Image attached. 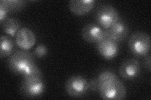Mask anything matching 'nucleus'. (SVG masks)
Here are the masks:
<instances>
[{
	"mask_svg": "<svg viewBox=\"0 0 151 100\" xmlns=\"http://www.w3.org/2000/svg\"><path fill=\"white\" fill-rule=\"evenodd\" d=\"M34 56V55L27 50L16 51L8 59L9 69L16 74L25 77L37 66Z\"/></svg>",
	"mask_w": 151,
	"mask_h": 100,
	"instance_id": "obj_1",
	"label": "nucleus"
},
{
	"mask_svg": "<svg viewBox=\"0 0 151 100\" xmlns=\"http://www.w3.org/2000/svg\"><path fill=\"white\" fill-rule=\"evenodd\" d=\"M45 88L42 76H28L23 77L20 91L25 97L36 98L44 93Z\"/></svg>",
	"mask_w": 151,
	"mask_h": 100,
	"instance_id": "obj_2",
	"label": "nucleus"
},
{
	"mask_svg": "<svg viewBox=\"0 0 151 100\" xmlns=\"http://www.w3.org/2000/svg\"><path fill=\"white\" fill-rule=\"evenodd\" d=\"M151 41L149 35L143 32H136L132 35L129 41V50L139 58L145 57L150 50Z\"/></svg>",
	"mask_w": 151,
	"mask_h": 100,
	"instance_id": "obj_3",
	"label": "nucleus"
},
{
	"mask_svg": "<svg viewBox=\"0 0 151 100\" xmlns=\"http://www.w3.org/2000/svg\"><path fill=\"white\" fill-rule=\"evenodd\" d=\"M101 98L106 100H120L126 96L127 90L124 84L116 78L99 88Z\"/></svg>",
	"mask_w": 151,
	"mask_h": 100,
	"instance_id": "obj_4",
	"label": "nucleus"
},
{
	"mask_svg": "<svg viewBox=\"0 0 151 100\" xmlns=\"http://www.w3.org/2000/svg\"><path fill=\"white\" fill-rule=\"evenodd\" d=\"M96 19L98 25L107 30L119 20V16L114 7L110 4L105 3L98 7Z\"/></svg>",
	"mask_w": 151,
	"mask_h": 100,
	"instance_id": "obj_5",
	"label": "nucleus"
},
{
	"mask_svg": "<svg viewBox=\"0 0 151 100\" xmlns=\"http://www.w3.org/2000/svg\"><path fill=\"white\" fill-rule=\"evenodd\" d=\"M65 89L70 96L81 97L89 90L88 81L81 76H73L66 82Z\"/></svg>",
	"mask_w": 151,
	"mask_h": 100,
	"instance_id": "obj_6",
	"label": "nucleus"
},
{
	"mask_svg": "<svg viewBox=\"0 0 151 100\" xmlns=\"http://www.w3.org/2000/svg\"><path fill=\"white\" fill-rule=\"evenodd\" d=\"M83 38L87 42L98 43L106 37V31L95 23H88L82 30Z\"/></svg>",
	"mask_w": 151,
	"mask_h": 100,
	"instance_id": "obj_7",
	"label": "nucleus"
},
{
	"mask_svg": "<svg viewBox=\"0 0 151 100\" xmlns=\"http://www.w3.org/2000/svg\"><path fill=\"white\" fill-rule=\"evenodd\" d=\"M140 65L138 60L135 58H129L122 62L120 68L119 73L125 79H133L140 74Z\"/></svg>",
	"mask_w": 151,
	"mask_h": 100,
	"instance_id": "obj_8",
	"label": "nucleus"
},
{
	"mask_svg": "<svg viewBox=\"0 0 151 100\" xmlns=\"http://www.w3.org/2000/svg\"><path fill=\"white\" fill-rule=\"evenodd\" d=\"M97 49L104 58L111 60L116 56L119 48L117 42L109 38L106 34L105 38L97 43Z\"/></svg>",
	"mask_w": 151,
	"mask_h": 100,
	"instance_id": "obj_9",
	"label": "nucleus"
},
{
	"mask_svg": "<svg viewBox=\"0 0 151 100\" xmlns=\"http://www.w3.org/2000/svg\"><path fill=\"white\" fill-rule=\"evenodd\" d=\"M17 45L22 50H28L34 46L36 43V36L29 28H22L15 35Z\"/></svg>",
	"mask_w": 151,
	"mask_h": 100,
	"instance_id": "obj_10",
	"label": "nucleus"
},
{
	"mask_svg": "<svg viewBox=\"0 0 151 100\" xmlns=\"http://www.w3.org/2000/svg\"><path fill=\"white\" fill-rule=\"evenodd\" d=\"M105 31L106 34L109 38L116 42H120L124 41L128 35L129 28L125 21L119 19Z\"/></svg>",
	"mask_w": 151,
	"mask_h": 100,
	"instance_id": "obj_11",
	"label": "nucleus"
},
{
	"mask_svg": "<svg viewBox=\"0 0 151 100\" xmlns=\"http://www.w3.org/2000/svg\"><path fill=\"white\" fill-rule=\"evenodd\" d=\"M94 4V0H71L69 3V8L74 15L83 16L92 10Z\"/></svg>",
	"mask_w": 151,
	"mask_h": 100,
	"instance_id": "obj_12",
	"label": "nucleus"
},
{
	"mask_svg": "<svg viewBox=\"0 0 151 100\" xmlns=\"http://www.w3.org/2000/svg\"><path fill=\"white\" fill-rule=\"evenodd\" d=\"M3 31L7 35L14 36L21 28V23L18 20L15 18H6L2 23Z\"/></svg>",
	"mask_w": 151,
	"mask_h": 100,
	"instance_id": "obj_13",
	"label": "nucleus"
},
{
	"mask_svg": "<svg viewBox=\"0 0 151 100\" xmlns=\"http://www.w3.org/2000/svg\"><path fill=\"white\" fill-rule=\"evenodd\" d=\"M25 4L26 1L23 0H2L0 1V5L5 8L8 13L20 11Z\"/></svg>",
	"mask_w": 151,
	"mask_h": 100,
	"instance_id": "obj_14",
	"label": "nucleus"
},
{
	"mask_svg": "<svg viewBox=\"0 0 151 100\" xmlns=\"http://www.w3.org/2000/svg\"><path fill=\"white\" fill-rule=\"evenodd\" d=\"M13 50V43L12 40L6 36H1L0 45V56L4 58L10 56Z\"/></svg>",
	"mask_w": 151,
	"mask_h": 100,
	"instance_id": "obj_15",
	"label": "nucleus"
},
{
	"mask_svg": "<svg viewBox=\"0 0 151 100\" xmlns=\"http://www.w3.org/2000/svg\"><path fill=\"white\" fill-rule=\"evenodd\" d=\"M118 78L116 75L111 71H105L101 72L97 78L98 89L103 86Z\"/></svg>",
	"mask_w": 151,
	"mask_h": 100,
	"instance_id": "obj_16",
	"label": "nucleus"
},
{
	"mask_svg": "<svg viewBox=\"0 0 151 100\" xmlns=\"http://www.w3.org/2000/svg\"><path fill=\"white\" fill-rule=\"evenodd\" d=\"M47 52H48V50L47 48L44 45H39L34 50V55L35 56L37 57V58H44V57L46 56L47 55Z\"/></svg>",
	"mask_w": 151,
	"mask_h": 100,
	"instance_id": "obj_17",
	"label": "nucleus"
},
{
	"mask_svg": "<svg viewBox=\"0 0 151 100\" xmlns=\"http://www.w3.org/2000/svg\"><path fill=\"white\" fill-rule=\"evenodd\" d=\"M88 89L91 91H98V83L96 78H93L88 82Z\"/></svg>",
	"mask_w": 151,
	"mask_h": 100,
	"instance_id": "obj_18",
	"label": "nucleus"
},
{
	"mask_svg": "<svg viewBox=\"0 0 151 100\" xmlns=\"http://www.w3.org/2000/svg\"><path fill=\"white\" fill-rule=\"evenodd\" d=\"M150 63H151L150 55L148 54L145 56L144 61V67L145 68V69L148 70L149 71H150V69H151Z\"/></svg>",
	"mask_w": 151,
	"mask_h": 100,
	"instance_id": "obj_19",
	"label": "nucleus"
},
{
	"mask_svg": "<svg viewBox=\"0 0 151 100\" xmlns=\"http://www.w3.org/2000/svg\"><path fill=\"white\" fill-rule=\"evenodd\" d=\"M8 13V12L5 9V8L0 5V22H1V23L5 20Z\"/></svg>",
	"mask_w": 151,
	"mask_h": 100,
	"instance_id": "obj_20",
	"label": "nucleus"
}]
</instances>
